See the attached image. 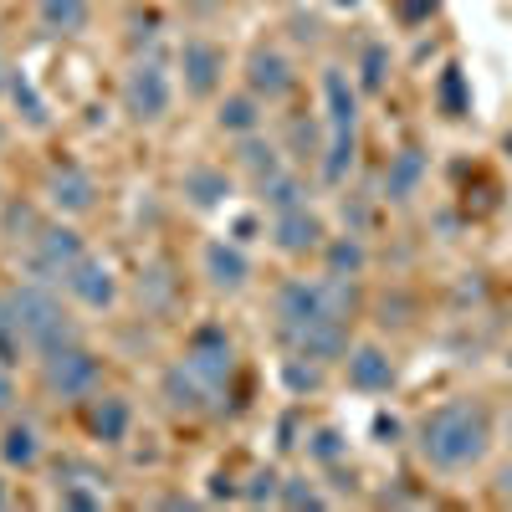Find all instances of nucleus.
<instances>
[{
  "mask_svg": "<svg viewBox=\"0 0 512 512\" xmlns=\"http://www.w3.org/2000/svg\"><path fill=\"white\" fill-rule=\"evenodd\" d=\"M236 159H241V169H246V175H251L256 185H262V180H272L277 169H287V164H282V154H277L272 144H262L256 134H241V149H236Z\"/></svg>",
  "mask_w": 512,
  "mask_h": 512,
  "instance_id": "obj_24",
  "label": "nucleus"
},
{
  "mask_svg": "<svg viewBox=\"0 0 512 512\" xmlns=\"http://www.w3.org/2000/svg\"><path fill=\"white\" fill-rule=\"evenodd\" d=\"M323 103H328V149H323V180L344 185L354 154H359V93L344 67L323 72Z\"/></svg>",
  "mask_w": 512,
  "mask_h": 512,
  "instance_id": "obj_3",
  "label": "nucleus"
},
{
  "mask_svg": "<svg viewBox=\"0 0 512 512\" xmlns=\"http://www.w3.org/2000/svg\"><path fill=\"white\" fill-rule=\"evenodd\" d=\"M180 82L190 98H216L226 82V52L205 36H185L180 41Z\"/></svg>",
  "mask_w": 512,
  "mask_h": 512,
  "instance_id": "obj_7",
  "label": "nucleus"
},
{
  "mask_svg": "<svg viewBox=\"0 0 512 512\" xmlns=\"http://www.w3.org/2000/svg\"><path fill=\"white\" fill-rule=\"evenodd\" d=\"M507 154H512V134H507Z\"/></svg>",
  "mask_w": 512,
  "mask_h": 512,
  "instance_id": "obj_40",
  "label": "nucleus"
},
{
  "mask_svg": "<svg viewBox=\"0 0 512 512\" xmlns=\"http://www.w3.org/2000/svg\"><path fill=\"white\" fill-rule=\"evenodd\" d=\"M333 6H349V11H354V6H359V0H333Z\"/></svg>",
  "mask_w": 512,
  "mask_h": 512,
  "instance_id": "obj_38",
  "label": "nucleus"
},
{
  "mask_svg": "<svg viewBox=\"0 0 512 512\" xmlns=\"http://www.w3.org/2000/svg\"><path fill=\"white\" fill-rule=\"evenodd\" d=\"M139 297H144V308H154V313L175 308V277H169V267H149L139 277Z\"/></svg>",
  "mask_w": 512,
  "mask_h": 512,
  "instance_id": "obj_28",
  "label": "nucleus"
},
{
  "mask_svg": "<svg viewBox=\"0 0 512 512\" xmlns=\"http://www.w3.org/2000/svg\"><path fill=\"white\" fill-rule=\"evenodd\" d=\"M420 180H425V154L420 149H400L384 169V200L405 205L410 195H420Z\"/></svg>",
  "mask_w": 512,
  "mask_h": 512,
  "instance_id": "obj_18",
  "label": "nucleus"
},
{
  "mask_svg": "<svg viewBox=\"0 0 512 512\" xmlns=\"http://www.w3.org/2000/svg\"><path fill=\"white\" fill-rule=\"evenodd\" d=\"M0 144H6V123H0Z\"/></svg>",
  "mask_w": 512,
  "mask_h": 512,
  "instance_id": "obj_39",
  "label": "nucleus"
},
{
  "mask_svg": "<svg viewBox=\"0 0 512 512\" xmlns=\"http://www.w3.org/2000/svg\"><path fill=\"white\" fill-rule=\"evenodd\" d=\"M6 93H11V103L21 108V118H26L31 128H47V123H52L47 103H41V93H36V82H31V77H26L21 67L11 72V88H6Z\"/></svg>",
  "mask_w": 512,
  "mask_h": 512,
  "instance_id": "obj_26",
  "label": "nucleus"
},
{
  "mask_svg": "<svg viewBox=\"0 0 512 512\" xmlns=\"http://www.w3.org/2000/svg\"><path fill=\"white\" fill-rule=\"evenodd\" d=\"M47 205L62 210V216H88V210L98 205V180L88 175V169H77V164H52Z\"/></svg>",
  "mask_w": 512,
  "mask_h": 512,
  "instance_id": "obj_14",
  "label": "nucleus"
},
{
  "mask_svg": "<svg viewBox=\"0 0 512 512\" xmlns=\"http://www.w3.org/2000/svg\"><path fill=\"white\" fill-rule=\"evenodd\" d=\"M118 98H123V113L134 123H159V118H169V108H175V82H169V72L154 57H144V62H134L123 72Z\"/></svg>",
  "mask_w": 512,
  "mask_h": 512,
  "instance_id": "obj_5",
  "label": "nucleus"
},
{
  "mask_svg": "<svg viewBox=\"0 0 512 512\" xmlns=\"http://www.w3.org/2000/svg\"><path fill=\"white\" fill-rule=\"evenodd\" d=\"M200 267H205V282L216 287V292H241L251 282V256L236 246V241H205L200 251Z\"/></svg>",
  "mask_w": 512,
  "mask_h": 512,
  "instance_id": "obj_15",
  "label": "nucleus"
},
{
  "mask_svg": "<svg viewBox=\"0 0 512 512\" xmlns=\"http://www.w3.org/2000/svg\"><path fill=\"white\" fill-rule=\"evenodd\" d=\"M41 390L52 400H93L103 390V359L82 344L41 354Z\"/></svg>",
  "mask_w": 512,
  "mask_h": 512,
  "instance_id": "obj_4",
  "label": "nucleus"
},
{
  "mask_svg": "<svg viewBox=\"0 0 512 512\" xmlns=\"http://www.w3.org/2000/svg\"><path fill=\"white\" fill-rule=\"evenodd\" d=\"M128 425H134V410H128V400H118V395H93V410H88V431L98 436V441H108V446H118L123 436H128Z\"/></svg>",
  "mask_w": 512,
  "mask_h": 512,
  "instance_id": "obj_19",
  "label": "nucleus"
},
{
  "mask_svg": "<svg viewBox=\"0 0 512 512\" xmlns=\"http://www.w3.org/2000/svg\"><path fill=\"white\" fill-rule=\"evenodd\" d=\"M62 287L77 297L82 308H93V313H108V308L118 303V277H113V267L98 262V256H88V251H82L77 262L67 267Z\"/></svg>",
  "mask_w": 512,
  "mask_h": 512,
  "instance_id": "obj_10",
  "label": "nucleus"
},
{
  "mask_svg": "<svg viewBox=\"0 0 512 512\" xmlns=\"http://www.w3.org/2000/svg\"><path fill=\"white\" fill-rule=\"evenodd\" d=\"M303 441H308V461H318V466H338L349 456V441H344L338 425H318V431H308Z\"/></svg>",
  "mask_w": 512,
  "mask_h": 512,
  "instance_id": "obj_27",
  "label": "nucleus"
},
{
  "mask_svg": "<svg viewBox=\"0 0 512 512\" xmlns=\"http://www.w3.org/2000/svg\"><path fill=\"white\" fill-rule=\"evenodd\" d=\"M159 395H164V405L169 410H175V415H200L205 410V400L210 395H216V390H210V384L180 359L175 369H164V384H159Z\"/></svg>",
  "mask_w": 512,
  "mask_h": 512,
  "instance_id": "obj_16",
  "label": "nucleus"
},
{
  "mask_svg": "<svg viewBox=\"0 0 512 512\" xmlns=\"http://www.w3.org/2000/svg\"><path fill=\"white\" fill-rule=\"evenodd\" d=\"M180 190L190 195V205L216 210V205L231 200V175H226V169H216V164H190L185 180H180Z\"/></svg>",
  "mask_w": 512,
  "mask_h": 512,
  "instance_id": "obj_17",
  "label": "nucleus"
},
{
  "mask_svg": "<svg viewBox=\"0 0 512 512\" xmlns=\"http://www.w3.org/2000/svg\"><path fill=\"white\" fill-rule=\"evenodd\" d=\"M292 88H297V72L277 47H256L246 57V93H256L262 103H282Z\"/></svg>",
  "mask_w": 512,
  "mask_h": 512,
  "instance_id": "obj_13",
  "label": "nucleus"
},
{
  "mask_svg": "<svg viewBox=\"0 0 512 512\" xmlns=\"http://www.w3.org/2000/svg\"><path fill=\"white\" fill-rule=\"evenodd\" d=\"M277 333H282L287 354H297V359H313V364H338V359H349V349H354L349 323H338V318L297 323V328H277Z\"/></svg>",
  "mask_w": 512,
  "mask_h": 512,
  "instance_id": "obj_6",
  "label": "nucleus"
},
{
  "mask_svg": "<svg viewBox=\"0 0 512 512\" xmlns=\"http://www.w3.org/2000/svg\"><path fill=\"white\" fill-rule=\"evenodd\" d=\"M82 256V236L72 231V226H41L36 236H31V272H36V282H62L67 277V267Z\"/></svg>",
  "mask_w": 512,
  "mask_h": 512,
  "instance_id": "obj_9",
  "label": "nucleus"
},
{
  "mask_svg": "<svg viewBox=\"0 0 512 512\" xmlns=\"http://www.w3.org/2000/svg\"><path fill=\"white\" fill-rule=\"evenodd\" d=\"M11 405H16V384H11V369L0 364V415H6Z\"/></svg>",
  "mask_w": 512,
  "mask_h": 512,
  "instance_id": "obj_34",
  "label": "nucleus"
},
{
  "mask_svg": "<svg viewBox=\"0 0 512 512\" xmlns=\"http://www.w3.org/2000/svg\"><path fill=\"white\" fill-rule=\"evenodd\" d=\"M323 262H328L333 277H364L369 251H364V241H359L354 231H349V236H328V241H323Z\"/></svg>",
  "mask_w": 512,
  "mask_h": 512,
  "instance_id": "obj_22",
  "label": "nucleus"
},
{
  "mask_svg": "<svg viewBox=\"0 0 512 512\" xmlns=\"http://www.w3.org/2000/svg\"><path fill=\"white\" fill-rule=\"evenodd\" d=\"M185 364L210 384V390H221V384L231 379V369H236V344L226 338V328L205 323V328H195V333H190V344H185Z\"/></svg>",
  "mask_w": 512,
  "mask_h": 512,
  "instance_id": "obj_8",
  "label": "nucleus"
},
{
  "mask_svg": "<svg viewBox=\"0 0 512 512\" xmlns=\"http://www.w3.org/2000/svg\"><path fill=\"white\" fill-rule=\"evenodd\" d=\"M0 456H6V466H16V472H31V466L41 461V436L31 420H11L6 436H0Z\"/></svg>",
  "mask_w": 512,
  "mask_h": 512,
  "instance_id": "obj_21",
  "label": "nucleus"
},
{
  "mask_svg": "<svg viewBox=\"0 0 512 512\" xmlns=\"http://www.w3.org/2000/svg\"><path fill=\"white\" fill-rule=\"evenodd\" d=\"M441 108H446V118H461L466 108H472V93H466L461 67H446L441 72Z\"/></svg>",
  "mask_w": 512,
  "mask_h": 512,
  "instance_id": "obj_31",
  "label": "nucleus"
},
{
  "mask_svg": "<svg viewBox=\"0 0 512 512\" xmlns=\"http://www.w3.org/2000/svg\"><path fill=\"white\" fill-rule=\"evenodd\" d=\"M384 72H390V47H384V41H369V47H364V67H359V88L364 93H379L384 88Z\"/></svg>",
  "mask_w": 512,
  "mask_h": 512,
  "instance_id": "obj_30",
  "label": "nucleus"
},
{
  "mask_svg": "<svg viewBox=\"0 0 512 512\" xmlns=\"http://www.w3.org/2000/svg\"><path fill=\"white\" fill-rule=\"evenodd\" d=\"M36 16H41V26L57 31V36H77V31H88L93 6H88V0H36Z\"/></svg>",
  "mask_w": 512,
  "mask_h": 512,
  "instance_id": "obj_20",
  "label": "nucleus"
},
{
  "mask_svg": "<svg viewBox=\"0 0 512 512\" xmlns=\"http://www.w3.org/2000/svg\"><path fill=\"white\" fill-rule=\"evenodd\" d=\"M277 492H282V477L272 472V466H262V472L251 477V487L241 492L246 502H277Z\"/></svg>",
  "mask_w": 512,
  "mask_h": 512,
  "instance_id": "obj_33",
  "label": "nucleus"
},
{
  "mask_svg": "<svg viewBox=\"0 0 512 512\" xmlns=\"http://www.w3.org/2000/svg\"><path fill=\"white\" fill-rule=\"evenodd\" d=\"M282 507H328V497L308 482V477H282V492H277Z\"/></svg>",
  "mask_w": 512,
  "mask_h": 512,
  "instance_id": "obj_32",
  "label": "nucleus"
},
{
  "mask_svg": "<svg viewBox=\"0 0 512 512\" xmlns=\"http://www.w3.org/2000/svg\"><path fill=\"white\" fill-rule=\"evenodd\" d=\"M497 497L512 502V466H502V472H497Z\"/></svg>",
  "mask_w": 512,
  "mask_h": 512,
  "instance_id": "obj_35",
  "label": "nucleus"
},
{
  "mask_svg": "<svg viewBox=\"0 0 512 512\" xmlns=\"http://www.w3.org/2000/svg\"><path fill=\"white\" fill-rule=\"evenodd\" d=\"M11 72H16V67H11V57H6V47H0V93H6V88H11Z\"/></svg>",
  "mask_w": 512,
  "mask_h": 512,
  "instance_id": "obj_36",
  "label": "nucleus"
},
{
  "mask_svg": "<svg viewBox=\"0 0 512 512\" xmlns=\"http://www.w3.org/2000/svg\"><path fill=\"white\" fill-rule=\"evenodd\" d=\"M11 502V492H6V482H0V507H6Z\"/></svg>",
  "mask_w": 512,
  "mask_h": 512,
  "instance_id": "obj_37",
  "label": "nucleus"
},
{
  "mask_svg": "<svg viewBox=\"0 0 512 512\" xmlns=\"http://www.w3.org/2000/svg\"><path fill=\"white\" fill-rule=\"evenodd\" d=\"M267 236H272V246L287 251V256H308V251H323L328 226H323L318 210L292 205V210H277V216H272V231H267Z\"/></svg>",
  "mask_w": 512,
  "mask_h": 512,
  "instance_id": "obj_11",
  "label": "nucleus"
},
{
  "mask_svg": "<svg viewBox=\"0 0 512 512\" xmlns=\"http://www.w3.org/2000/svg\"><path fill=\"white\" fill-rule=\"evenodd\" d=\"M256 190H262V205L272 210V216H277V210H292V205H308V185L297 180L292 169H277V175L262 180Z\"/></svg>",
  "mask_w": 512,
  "mask_h": 512,
  "instance_id": "obj_25",
  "label": "nucleus"
},
{
  "mask_svg": "<svg viewBox=\"0 0 512 512\" xmlns=\"http://www.w3.org/2000/svg\"><path fill=\"white\" fill-rule=\"evenodd\" d=\"M282 379H287V390H292V395H313L318 384H323V364L297 359V354H292V359L282 364Z\"/></svg>",
  "mask_w": 512,
  "mask_h": 512,
  "instance_id": "obj_29",
  "label": "nucleus"
},
{
  "mask_svg": "<svg viewBox=\"0 0 512 512\" xmlns=\"http://www.w3.org/2000/svg\"><path fill=\"white\" fill-rule=\"evenodd\" d=\"M344 374H349V390H359V395H390L400 384L390 349H379V344H354L344 359Z\"/></svg>",
  "mask_w": 512,
  "mask_h": 512,
  "instance_id": "obj_12",
  "label": "nucleus"
},
{
  "mask_svg": "<svg viewBox=\"0 0 512 512\" xmlns=\"http://www.w3.org/2000/svg\"><path fill=\"white\" fill-rule=\"evenodd\" d=\"M0 313H6V297H0Z\"/></svg>",
  "mask_w": 512,
  "mask_h": 512,
  "instance_id": "obj_41",
  "label": "nucleus"
},
{
  "mask_svg": "<svg viewBox=\"0 0 512 512\" xmlns=\"http://www.w3.org/2000/svg\"><path fill=\"white\" fill-rule=\"evenodd\" d=\"M216 123L226 128V134H256L262 128V98L256 93H236L216 108Z\"/></svg>",
  "mask_w": 512,
  "mask_h": 512,
  "instance_id": "obj_23",
  "label": "nucleus"
},
{
  "mask_svg": "<svg viewBox=\"0 0 512 512\" xmlns=\"http://www.w3.org/2000/svg\"><path fill=\"white\" fill-rule=\"evenodd\" d=\"M415 451L420 461L441 477L472 472L492 451V410L482 400H446L415 425Z\"/></svg>",
  "mask_w": 512,
  "mask_h": 512,
  "instance_id": "obj_1",
  "label": "nucleus"
},
{
  "mask_svg": "<svg viewBox=\"0 0 512 512\" xmlns=\"http://www.w3.org/2000/svg\"><path fill=\"white\" fill-rule=\"evenodd\" d=\"M11 318H16V328H21L26 354H36V359H41V354H57V349H67V344H82L72 313L62 308V297H57L47 282H21V287L11 292Z\"/></svg>",
  "mask_w": 512,
  "mask_h": 512,
  "instance_id": "obj_2",
  "label": "nucleus"
}]
</instances>
